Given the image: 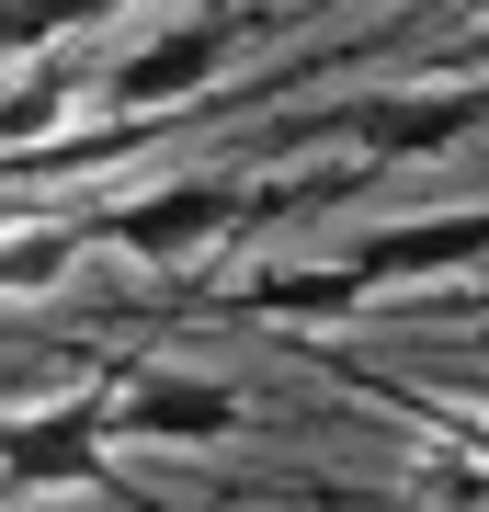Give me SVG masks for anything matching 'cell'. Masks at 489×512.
Masks as SVG:
<instances>
[{"label":"cell","instance_id":"1","mask_svg":"<svg viewBox=\"0 0 489 512\" xmlns=\"http://www.w3.org/2000/svg\"><path fill=\"white\" fill-rule=\"evenodd\" d=\"M273 205V183H239V171H194V183H148V194H126V205H103L91 217V239L103 251H126L137 274H194L217 239H239Z\"/></svg>","mask_w":489,"mask_h":512},{"label":"cell","instance_id":"2","mask_svg":"<svg viewBox=\"0 0 489 512\" xmlns=\"http://www.w3.org/2000/svg\"><path fill=\"white\" fill-rule=\"evenodd\" d=\"M478 126H489L478 80H410V92H342L319 126H296V137H353L364 160H444V148H467Z\"/></svg>","mask_w":489,"mask_h":512},{"label":"cell","instance_id":"3","mask_svg":"<svg viewBox=\"0 0 489 512\" xmlns=\"http://www.w3.org/2000/svg\"><path fill=\"white\" fill-rule=\"evenodd\" d=\"M103 444H114V410L103 387H69V399H35L0 421V490L12 501H57V490H103Z\"/></svg>","mask_w":489,"mask_h":512},{"label":"cell","instance_id":"4","mask_svg":"<svg viewBox=\"0 0 489 512\" xmlns=\"http://www.w3.org/2000/svg\"><path fill=\"white\" fill-rule=\"evenodd\" d=\"M239 57V23H148V35L114 46V69L91 80V92L114 103V126H148V114H171V103H194V92H217V69Z\"/></svg>","mask_w":489,"mask_h":512},{"label":"cell","instance_id":"5","mask_svg":"<svg viewBox=\"0 0 489 512\" xmlns=\"http://www.w3.org/2000/svg\"><path fill=\"white\" fill-rule=\"evenodd\" d=\"M103 410H114V444H228L251 399L217 376H182V365H137V376H103Z\"/></svg>","mask_w":489,"mask_h":512},{"label":"cell","instance_id":"6","mask_svg":"<svg viewBox=\"0 0 489 512\" xmlns=\"http://www.w3.org/2000/svg\"><path fill=\"white\" fill-rule=\"evenodd\" d=\"M342 262L364 274V296L433 285V274H478V262H489V205H455V217H387V228H364Z\"/></svg>","mask_w":489,"mask_h":512},{"label":"cell","instance_id":"7","mask_svg":"<svg viewBox=\"0 0 489 512\" xmlns=\"http://www.w3.org/2000/svg\"><path fill=\"white\" fill-rule=\"evenodd\" d=\"M239 308L251 319H342V308H364V274L353 262H285V274L239 285Z\"/></svg>","mask_w":489,"mask_h":512},{"label":"cell","instance_id":"8","mask_svg":"<svg viewBox=\"0 0 489 512\" xmlns=\"http://www.w3.org/2000/svg\"><path fill=\"white\" fill-rule=\"evenodd\" d=\"M69 103H80V80H57V69H35V80H0V148H57V126H69Z\"/></svg>","mask_w":489,"mask_h":512},{"label":"cell","instance_id":"9","mask_svg":"<svg viewBox=\"0 0 489 512\" xmlns=\"http://www.w3.org/2000/svg\"><path fill=\"white\" fill-rule=\"evenodd\" d=\"M80 251H91V228H69V217H57V228H23V239H0V296H23V285H57Z\"/></svg>","mask_w":489,"mask_h":512},{"label":"cell","instance_id":"10","mask_svg":"<svg viewBox=\"0 0 489 512\" xmlns=\"http://www.w3.org/2000/svg\"><path fill=\"white\" fill-rule=\"evenodd\" d=\"M455 69H478V80H489V23H467V35H455Z\"/></svg>","mask_w":489,"mask_h":512}]
</instances>
